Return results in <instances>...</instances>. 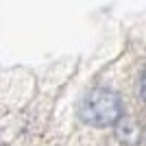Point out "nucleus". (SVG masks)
<instances>
[{"label": "nucleus", "mask_w": 146, "mask_h": 146, "mask_svg": "<svg viewBox=\"0 0 146 146\" xmlns=\"http://www.w3.org/2000/svg\"><path fill=\"white\" fill-rule=\"evenodd\" d=\"M122 118V98L109 87H94L81 103V120L92 127H111Z\"/></svg>", "instance_id": "nucleus-1"}, {"label": "nucleus", "mask_w": 146, "mask_h": 146, "mask_svg": "<svg viewBox=\"0 0 146 146\" xmlns=\"http://www.w3.org/2000/svg\"><path fill=\"white\" fill-rule=\"evenodd\" d=\"M116 131H118V137L122 142H127V144H133L135 137H137V129H135L133 120H129V118H120V122L116 124Z\"/></svg>", "instance_id": "nucleus-2"}, {"label": "nucleus", "mask_w": 146, "mask_h": 146, "mask_svg": "<svg viewBox=\"0 0 146 146\" xmlns=\"http://www.w3.org/2000/svg\"><path fill=\"white\" fill-rule=\"evenodd\" d=\"M137 92H140L142 100L146 103V70L142 72V76H140V87H137Z\"/></svg>", "instance_id": "nucleus-3"}]
</instances>
